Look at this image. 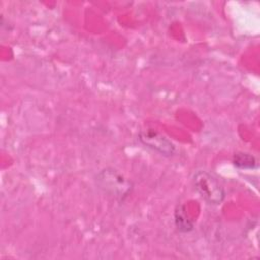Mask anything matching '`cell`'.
Listing matches in <instances>:
<instances>
[{"instance_id": "obj_1", "label": "cell", "mask_w": 260, "mask_h": 260, "mask_svg": "<svg viewBox=\"0 0 260 260\" xmlns=\"http://www.w3.org/2000/svg\"><path fill=\"white\" fill-rule=\"evenodd\" d=\"M100 188L107 194L123 201L132 191V183L113 168L102 170L96 176Z\"/></svg>"}, {"instance_id": "obj_3", "label": "cell", "mask_w": 260, "mask_h": 260, "mask_svg": "<svg viewBox=\"0 0 260 260\" xmlns=\"http://www.w3.org/2000/svg\"><path fill=\"white\" fill-rule=\"evenodd\" d=\"M138 137L144 145L155 150L164 156H172L175 153L176 147L174 143L155 130H142L139 132Z\"/></svg>"}, {"instance_id": "obj_4", "label": "cell", "mask_w": 260, "mask_h": 260, "mask_svg": "<svg viewBox=\"0 0 260 260\" xmlns=\"http://www.w3.org/2000/svg\"><path fill=\"white\" fill-rule=\"evenodd\" d=\"M233 162L237 168L244 169V170L254 169V168L257 167L256 158L252 154L246 153V152L235 153L234 158H233Z\"/></svg>"}, {"instance_id": "obj_2", "label": "cell", "mask_w": 260, "mask_h": 260, "mask_svg": "<svg viewBox=\"0 0 260 260\" xmlns=\"http://www.w3.org/2000/svg\"><path fill=\"white\" fill-rule=\"evenodd\" d=\"M193 185L199 195L209 204L218 205L224 200V189L217 179L206 171H197L193 175Z\"/></svg>"}, {"instance_id": "obj_5", "label": "cell", "mask_w": 260, "mask_h": 260, "mask_svg": "<svg viewBox=\"0 0 260 260\" xmlns=\"http://www.w3.org/2000/svg\"><path fill=\"white\" fill-rule=\"evenodd\" d=\"M175 223L179 231L187 233L193 230L194 224L193 222L188 219L187 214L183 210V206H178V208L175 211Z\"/></svg>"}]
</instances>
